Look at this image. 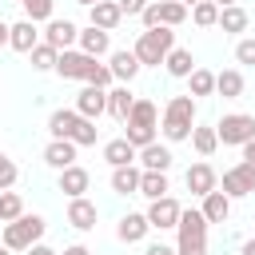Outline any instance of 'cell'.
I'll use <instances>...</instances> for the list:
<instances>
[{
	"label": "cell",
	"instance_id": "1",
	"mask_svg": "<svg viewBox=\"0 0 255 255\" xmlns=\"http://www.w3.org/2000/svg\"><path fill=\"white\" fill-rule=\"evenodd\" d=\"M163 139H187L191 128H195V96H171L167 108H163Z\"/></svg>",
	"mask_w": 255,
	"mask_h": 255
},
{
	"label": "cell",
	"instance_id": "2",
	"mask_svg": "<svg viewBox=\"0 0 255 255\" xmlns=\"http://www.w3.org/2000/svg\"><path fill=\"white\" fill-rule=\"evenodd\" d=\"M179 243H175V255H207V219L203 211H179Z\"/></svg>",
	"mask_w": 255,
	"mask_h": 255
},
{
	"label": "cell",
	"instance_id": "3",
	"mask_svg": "<svg viewBox=\"0 0 255 255\" xmlns=\"http://www.w3.org/2000/svg\"><path fill=\"white\" fill-rule=\"evenodd\" d=\"M175 48V32L171 28H147V32H139V40H135V60L139 64H163V56Z\"/></svg>",
	"mask_w": 255,
	"mask_h": 255
},
{
	"label": "cell",
	"instance_id": "4",
	"mask_svg": "<svg viewBox=\"0 0 255 255\" xmlns=\"http://www.w3.org/2000/svg\"><path fill=\"white\" fill-rule=\"evenodd\" d=\"M44 235V219L40 215H20L12 223H4V247L8 251H28L32 243H40Z\"/></svg>",
	"mask_w": 255,
	"mask_h": 255
},
{
	"label": "cell",
	"instance_id": "5",
	"mask_svg": "<svg viewBox=\"0 0 255 255\" xmlns=\"http://www.w3.org/2000/svg\"><path fill=\"white\" fill-rule=\"evenodd\" d=\"M215 135H219L223 147H239V143H247V139L255 135V116H247V112H231V116H223V120L215 124Z\"/></svg>",
	"mask_w": 255,
	"mask_h": 255
},
{
	"label": "cell",
	"instance_id": "6",
	"mask_svg": "<svg viewBox=\"0 0 255 255\" xmlns=\"http://www.w3.org/2000/svg\"><path fill=\"white\" fill-rule=\"evenodd\" d=\"M143 28H175V24H183L187 20V4L183 0H155V4H147L143 12Z\"/></svg>",
	"mask_w": 255,
	"mask_h": 255
},
{
	"label": "cell",
	"instance_id": "7",
	"mask_svg": "<svg viewBox=\"0 0 255 255\" xmlns=\"http://www.w3.org/2000/svg\"><path fill=\"white\" fill-rule=\"evenodd\" d=\"M255 191V163H235L231 171H223V195L227 199H243Z\"/></svg>",
	"mask_w": 255,
	"mask_h": 255
},
{
	"label": "cell",
	"instance_id": "8",
	"mask_svg": "<svg viewBox=\"0 0 255 255\" xmlns=\"http://www.w3.org/2000/svg\"><path fill=\"white\" fill-rule=\"evenodd\" d=\"M92 60H96V56H88V52H72V48H64V52L56 56V72H60L64 80H84L88 68H92Z\"/></svg>",
	"mask_w": 255,
	"mask_h": 255
},
{
	"label": "cell",
	"instance_id": "9",
	"mask_svg": "<svg viewBox=\"0 0 255 255\" xmlns=\"http://www.w3.org/2000/svg\"><path fill=\"white\" fill-rule=\"evenodd\" d=\"M179 211H183V207H179L171 195H159V199H151V207H147L143 215H147V223H151V227H159V231H163V227H175V223H179Z\"/></svg>",
	"mask_w": 255,
	"mask_h": 255
},
{
	"label": "cell",
	"instance_id": "10",
	"mask_svg": "<svg viewBox=\"0 0 255 255\" xmlns=\"http://www.w3.org/2000/svg\"><path fill=\"white\" fill-rule=\"evenodd\" d=\"M76 112H80L84 120L104 116V112H108V92H104V88H96V84H88V88L76 96Z\"/></svg>",
	"mask_w": 255,
	"mask_h": 255
},
{
	"label": "cell",
	"instance_id": "11",
	"mask_svg": "<svg viewBox=\"0 0 255 255\" xmlns=\"http://www.w3.org/2000/svg\"><path fill=\"white\" fill-rule=\"evenodd\" d=\"M76 36H80V28H76L72 20H48V28H44V40H48L56 52L72 48V44H76Z\"/></svg>",
	"mask_w": 255,
	"mask_h": 255
},
{
	"label": "cell",
	"instance_id": "12",
	"mask_svg": "<svg viewBox=\"0 0 255 255\" xmlns=\"http://www.w3.org/2000/svg\"><path fill=\"white\" fill-rule=\"evenodd\" d=\"M68 223H72L76 231H92V227H96V203L84 199V195H76V199L68 203Z\"/></svg>",
	"mask_w": 255,
	"mask_h": 255
},
{
	"label": "cell",
	"instance_id": "13",
	"mask_svg": "<svg viewBox=\"0 0 255 255\" xmlns=\"http://www.w3.org/2000/svg\"><path fill=\"white\" fill-rule=\"evenodd\" d=\"M36 44H40V32H36L32 20H20V24L8 28V48H16V52H32Z\"/></svg>",
	"mask_w": 255,
	"mask_h": 255
},
{
	"label": "cell",
	"instance_id": "14",
	"mask_svg": "<svg viewBox=\"0 0 255 255\" xmlns=\"http://www.w3.org/2000/svg\"><path fill=\"white\" fill-rule=\"evenodd\" d=\"M76 124H80V112H76V108H60V112L48 116V131H52V139H72Z\"/></svg>",
	"mask_w": 255,
	"mask_h": 255
},
{
	"label": "cell",
	"instance_id": "15",
	"mask_svg": "<svg viewBox=\"0 0 255 255\" xmlns=\"http://www.w3.org/2000/svg\"><path fill=\"white\" fill-rule=\"evenodd\" d=\"M135 159L143 163V171H167V167H171V151H167L163 143H155V139H151L147 147H139Z\"/></svg>",
	"mask_w": 255,
	"mask_h": 255
},
{
	"label": "cell",
	"instance_id": "16",
	"mask_svg": "<svg viewBox=\"0 0 255 255\" xmlns=\"http://www.w3.org/2000/svg\"><path fill=\"white\" fill-rule=\"evenodd\" d=\"M227 215H231V199H227L219 187H211V191L203 195V219H207V223H227Z\"/></svg>",
	"mask_w": 255,
	"mask_h": 255
},
{
	"label": "cell",
	"instance_id": "17",
	"mask_svg": "<svg viewBox=\"0 0 255 255\" xmlns=\"http://www.w3.org/2000/svg\"><path fill=\"white\" fill-rule=\"evenodd\" d=\"M147 231H151V223H147V215H139V211H128V215L120 219V227H116V235H120L124 243H139Z\"/></svg>",
	"mask_w": 255,
	"mask_h": 255
},
{
	"label": "cell",
	"instance_id": "18",
	"mask_svg": "<svg viewBox=\"0 0 255 255\" xmlns=\"http://www.w3.org/2000/svg\"><path fill=\"white\" fill-rule=\"evenodd\" d=\"M120 20H124V12H120L116 0H96V4H92V24H96V28L112 32V28H120Z\"/></svg>",
	"mask_w": 255,
	"mask_h": 255
},
{
	"label": "cell",
	"instance_id": "19",
	"mask_svg": "<svg viewBox=\"0 0 255 255\" xmlns=\"http://www.w3.org/2000/svg\"><path fill=\"white\" fill-rule=\"evenodd\" d=\"M76 40H80V52H88V56H96V60H100V56H108V48H112L108 32H104V28H96V24H92V28H84Z\"/></svg>",
	"mask_w": 255,
	"mask_h": 255
},
{
	"label": "cell",
	"instance_id": "20",
	"mask_svg": "<svg viewBox=\"0 0 255 255\" xmlns=\"http://www.w3.org/2000/svg\"><path fill=\"white\" fill-rule=\"evenodd\" d=\"M139 68H143V64L135 60V52H112V64H108L112 80H124V84H131Z\"/></svg>",
	"mask_w": 255,
	"mask_h": 255
},
{
	"label": "cell",
	"instance_id": "21",
	"mask_svg": "<svg viewBox=\"0 0 255 255\" xmlns=\"http://www.w3.org/2000/svg\"><path fill=\"white\" fill-rule=\"evenodd\" d=\"M44 163H52V167H72L76 163V143L72 139H52L48 147H44Z\"/></svg>",
	"mask_w": 255,
	"mask_h": 255
},
{
	"label": "cell",
	"instance_id": "22",
	"mask_svg": "<svg viewBox=\"0 0 255 255\" xmlns=\"http://www.w3.org/2000/svg\"><path fill=\"white\" fill-rule=\"evenodd\" d=\"M88 183H92V175H88L84 167H76V163L60 171V191H64L68 199H76V195H84V191H88Z\"/></svg>",
	"mask_w": 255,
	"mask_h": 255
},
{
	"label": "cell",
	"instance_id": "23",
	"mask_svg": "<svg viewBox=\"0 0 255 255\" xmlns=\"http://www.w3.org/2000/svg\"><path fill=\"white\" fill-rule=\"evenodd\" d=\"M112 191H116V195H135V191H139V171H135L131 163L112 167Z\"/></svg>",
	"mask_w": 255,
	"mask_h": 255
},
{
	"label": "cell",
	"instance_id": "24",
	"mask_svg": "<svg viewBox=\"0 0 255 255\" xmlns=\"http://www.w3.org/2000/svg\"><path fill=\"white\" fill-rule=\"evenodd\" d=\"M211 187H215V171L207 163H191L187 167V191L191 195H207Z\"/></svg>",
	"mask_w": 255,
	"mask_h": 255
},
{
	"label": "cell",
	"instance_id": "25",
	"mask_svg": "<svg viewBox=\"0 0 255 255\" xmlns=\"http://www.w3.org/2000/svg\"><path fill=\"white\" fill-rule=\"evenodd\" d=\"M104 159L112 163V167H124V163H135V147L120 135V139H108L104 143Z\"/></svg>",
	"mask_w": 255,
	"mask_h": 255
},
{
	"label": "cell",
	"instance_id": "26",
	"mask_svg": "<svg viewBox=\"0 0 255 255\" xmlns=\"http://www.w3.org/2000/svg\"><path fill=\"white\" fill-rule=\"evenodd\" d=\"M155 116H159V112H155L151 100H135L124 124H128V128H155Z\"/></svg>",
	"mask_w": 255,
	"mask_h": 255
},
{
	"label": "cell",
	"instance_id": "27",
	"mask_svg": "<svg viewBox=\"0 0 255 255\" xmlns=\"http://www.w3.org/2000/svg\"><path fill=\"white\" fill-rule=\"evenodd\" d=\"M227 36H235V32H243L247 28V12L239 8V4H227V8H219V20H215Z\"/></svg>",
	"mask_w": 255,
	"mask_h": 255
},
{
	"label": "cell",
	"instance_id": "28",
	"mask_svg": "<svg viewBox=\"0 0 255 255\" xmlns=\"http://www.w3.org/2000/svg\"><path fill=\"white\" fill-rule=\"evenodd\" d=\"M163 64H167V72H171L175 80L191 76V68H195V60H191V52H187V48H171V52L163 56Z\"/></svg>",
	"mask_w": 255,
	"mask_h": 255
},
{
	"label": "cell",
	"instance_id": "29",
	"mask_svg": "<svg viewBox=\"0 0 255 255\" xmlns=\"http://www.w3.org/2000/svg\"><path fill=\"white\" fill-rule=\"evenodd\" d=\"M215 92H219L223 100H239V96H243V76H239L235 68L219 72V76H215Z\"/></svg>",
	"mask_w": 255,
	"mask_h": 255
},
{
	"label": "cell",
	"instance_id": "30",
	"mask_svg": "<svg viewBox=\"0 0 255 255\" xmlns=\"http://www.w3.org/2000/svg\"><path fill=\"white\" fill-rule=\"evenodd\" d=\"M139 195L147 199L167 195V171H139Z\"/></svg>",
	"mask_w": 255,
	"mask_h": 255
},
{
	"label": "cell",
	"instance_id": "31",
	"mask_svg": "<svg viewBox=\"0 0 255 255\" xmlns=\"http://www.w3.org/2000/svg\"><path fill=\"white\" fill-rule=\"evenodd\" d=\"M131 104H135V96H131L128 88H112V92H108V112H112L116 120H128Z\"/></svg>",
	"mask_w": 255,
	"mask_h": 255
},
{
	"label": "cell",
	"instance_id": "32",
	"mask_svg": "<svg viewBox=\"0 0 255 255\" xmlns=\"http://www.w3.org/2000/svg\"><path fill=\"white\" fill-rule=\"evenodd\" d=\"M28 56H32V68H36V72H52V68H56V56H60V52H56V48H52V44L44 40V44H36V48H32Z\"/></svg>",
	"mask_w": 255,
	"mask_h": 255
},
{
	"label": "cell",
	"instance_id": "33",
	"mask_svg": "<svg viewBox=\"0 0 255 255\" xmlns=\"http://www.w3.org/2000/svg\"><path fill=\"white\" fill-rule=\"evenodd\" d=\"M191 92L187 96H211L215 92V72H207V68H191Z\"/></svg>",
	"mask_w": 255,
	"mask_h": 255
},
{
	"label": "cell",
	"instance_id": "34",
	"mask_svg": "<svg viewBox=\"0 0 255 255\" xmlns=\"http://www.w3.org/2000/svg\"><path fill=\"white\" fill-rule=\"evenodd\" d=\"M24 215V199L16 191H0V223H12Z\"/></svg>",
	"mask_w": 255,
	"mask_h": 255
},
{
	"label": "cell",
	"instance_id": "35",
	"mask_svg": "<svg viewBox=\"0 0 255 255\" xmlns=\"http://www.w3.org/2000/svg\"><path fill=\"white\" fill-rule=\"evenodd\" d=\"M191 143L199 155H211L219 147V135H215V128H191Z\"/></svg>",
	"mask_w": 255,
	"mask_h": 255
},
{
	"label": "cell",
	"instance_id": "36",
	"mask_svg": "<svg viewBox=\"0 0 255 255\" xmlns=\"http://www.w3.org/2000/svg\"><path fill=\"white\" fill-rule=\"evenodd\" d=\"M191 20H195L199 28H211V24L219 20V4H211V0H195V8H191Z\"/></svg>",
	"mask_w": 255,
	"mask_h": 255
},
{
	"label": "cell",
	"instance_id": "37",
	"mask_svg": "<svg viewBox=\"0 0 255 255\" xmlns=\"http://www.w3.org/2000/svg\"><path fill=\"white\" fill-rule=\"evenodd\" d=\"M72 143H76V147H92V143H96V120H84V116H80V124H76V131H72Z\"/></svg>",
	"mask_w": 255,
	"mask_h": 255
},
{
	"label": "cell",
	"instance_id": "38",
	"mask_svg": "<svg viewBox=\"0 0 255 255\" xmlns=\"http://www.w3.org/2000/svg\"><path fill=\"white\" fill-rule=\"evenodd\" d=\"M20 4H24L28 20L40 24V20H52V4H56V0H20Z\"/></svg>",
	"mask_w": 255,
	"mask_h": 255
},
{
	"label": "cell",
	"instance_id": "39",
	"mask_svg": "<svg viewBox=\"0 0 255 255\" xmlns=\"http://www.w3.org/2000/svg\"><path fill=\"white\" fill-rule=\"evenodd\" d=\"M88 84H96V88H108L112 84V72H108V64H96L92 60V68H88V76H84Z\"/></svg>",
	"mask_w": 255,
	"mask_h": 255
},
{
	"label": "cell",
	"instance_id": "40",
	"mask_svg": "<svg viewBox=\"0 0 255 255\" xmlns=\"http://www.w3.org/2000/svg\"><path fill=\"white\" fill-rule=\"evenodd\" d=\"M12 183H16V163H12V159L0 151V191H8Z\"/></svg>",
	"mask_w": 255,
	"mask_h": 255
},
{
	"label": "cell",
	"instance_id": "41",
	"mask_svg": "<svg viewBox=\"0 0 255 255\" xmlns=\"http://www.w3.org/2000/svg\"><path fill=\"white\" fill-rule=\"evenodd\" d=\"M235 60L239 64H255V40H239L235 44Z\"/></svg>",
	"mask_w": 255,
	"mask_h": 255
},
{
	"label": "cell",
	"instance_id": "42",
	"mask_svg": "<svg viewBox=\"0 0 255 255\" xmlns=\"http://www.w3.org/2000/svg\"><path fill=\"white\" fill-rule=\"evenodd\" d=\"M116 4H120V12H124V16H139V12L147 8V0H116Z\"/></svg>",
	"mask_w": 255,
	"mask_h": 255
},
{
	"label": "cell",
	"instance_id": "43",
	"mask_svg": "<svg viewBox=\"0 0 255 255\" xmlns=\"http://www.w3.org/2000/svg\"><path fill=\"white\" fill-rule=\"evenodd\" d=\"M239 147H243V159H247V163H255V135H251L247 143H239Z\"/></svg>",
	"mask_w": 255,
	"mask_h": 255
},
{
	"label": "cell",
	"instance_id": "44",
	"mask_svg": "<svg viewBox=\"0 0 255 255\" xmlns=\"http://www.w3.org/2000/svg\"><path fill=\"white\" fill-rule=\"evenodd\" d=\"M143 255H175V247H163V243H151Z\"/></svg>",
	"mask_w": 255,
	"mask_h": 255
},
{
	"label": "cell",
	"instance_id": "45",
	"mask_svg": "<svg viewBox=\"0 0 255 255\" xmlns=\"http://www.w3.org/2000/svg\"><path fill=\"white\" fill-rule=\"evenodd\" d=\"M28 255H60V251H52V247H44V243H32Z\"/></svg>",
	"mask_w": 255,
	"mask_h": 255
},
{
	"label": "cell",
	"instance_id": "46",
	"mask_svg": "<svg viewBox=\"0 0 255 255\" xmlns=\"http://www.w3.org/2000/svg\"><path fill=\"white\" fill-rule=\"evenodd\" d=\"M64 255H92V251H88V247H84V243H76V247H68V251H64Z\"/></svg>",
	"mask_w": 255,
	"mask_h": 255
},
{
	"label": "cell",
	"instance_id": "47",
	"mask_svg": "<svg viewBox=\"0 0 255 255\" xmlns=\"http://www.w3.org/2000/svg\"><path fill=\"white\" fill-rule=\"evenodd\" d=\"M239 255H255V239H247V243L239 247Z\"/></svg>",
	"mask_w": 255,
	"mask_h": 255
},
{
	"label": "cell",
	"instance_id": "48",
	"mask_svg": "<svg viewBox=\"0 0 255 255\" xmlns=\"http://www.w3.org/2000/svg\"><path fill=\"white\" fill-rule=\"evenodd\" d=\"M8 28H12V24H4V20H0V44H8Z\"/></svg>",
	"mask_w": 255,
	"mask_h": 255
},
{
	"label": "cell",
	"instance_id": "49",
	"mask_svg": "<svg viewBox=\"0 0 255 255\" xmlns=\"http://www.w3.org/2000/svg\"><path fill=\"white\" fill-rule=\"evenodd\" d=\"M211 4H219V8H227V4H235V0H211Z\"/></svg>",
	"mask_w": 255,
	"mask_h": 255
},
{
	"label": "cell",
	"instance_id": "50",
	"mask_svg": "<svg viewBox=\"0 0 255 255\" xmlns=\"http://www.w3.org/2000/svg\"><path fill=\"white\" fill-rule=\"evenodd\" d=\"M76 4H88V8H92V4H96V0H76Z\"/></svg>",
	"mask_w": 255,
	"mask_h": 255
},
{
	"label": "cell",
	"instance_id": "51",
	"mask_svg": "<svg viewBox=\"0 0 255 255\" xmlns=\"http://www.w3.org/2000/svg\"><path fill=\"white\" fill-rule=\"evenodd\" d=\"M0 255H12V251H8V247H0Z\"/></svg>",
	"mask_w": 255,
	"mask_h": 255
},
{
	"label": "cell",
	"instance_id": "52",
	"mask_svg": "<svg viewBox=\"0 0 255 255\" xmlns=\"http://www.w3.org/2000/svg\"><path fill=\"white\" fill-rule=\"evenodd\" d=\"M183 4H195V0H183Z\"/></svg>",
	"mask_w": 255,
	"mask_h": 255
}]
</instances>
